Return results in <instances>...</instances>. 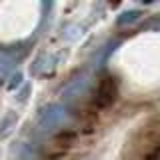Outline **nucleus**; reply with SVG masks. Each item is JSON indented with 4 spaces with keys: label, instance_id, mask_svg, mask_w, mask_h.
Here are the masks:
<instances>
[{
    "label": "nucleus",
    "instance_id": "f257e3e1",
    "mask_svg": "<svg viewBox=\"0 0 160 160\" xmlns=\"http://www.w3.org/2000/svg\"><path fill=\"white\" fill-rule=\"evenodd\" d=\"M118 94V88H116V82H114L110 76L102 78L98 82V88H96V94H94V100H92V106L94 108H106L110 104L114 102V98H116Z\"/></svg>",
    "mask_w": 160,
    "mask_h": 160
}]
</instances>
